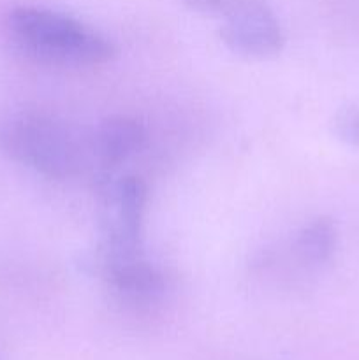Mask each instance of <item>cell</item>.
Instances as JSON below:
<instances>
[{
    "label": "cell",
    "instance_id": "obj_9",
    "mask_svg": "<svg viewBox=\"0 0 359 360\" xmlns=\"http://www.w3.org/2000/svg\"><path fill=\"white\" fill-rule=\"evenodd\" d=\"M183 2L197 13L227 21L229 18L236 16L239 11L245 9L248 4H252L253 0H183Z\"/></svg>",
    "mask_w": 359,
    "mask_h": 360
},
{
    "label": "cell",
    "instance_id": "obj_3",
    "mask_svg": "<svg viewBox=\"0 0 359 360\" xmlns=\"http://www.w3.org/2000/svg\"><path fill=\"white\" fill-rule=\"evenodd\" d=\"M146 204L148 186L137 176H122L106 183L101 204V245L97 264L143 255Z\"/></svg>",
    "mask_w": 359,
    "mask_h": 360
},
{
    "label": "cell",
    "instance_id": "obj_2",
    "mask_svg": "<svg viewBox=\"0 0 359 360\" xmlns=\"http://www.w3.org/2000/svg\"><path fill=\"white\" fill-rule=\"evenodd\" d=\"M11 42L35 62L60 67H97L115 60L118 48L90 25L39 6H18L6 18Z\"/></svg>",
    "mask_w": 359,
    "mask_h": 360
},
{
    "label": "cell",
    "instance_id": "obj_6",
    "mask_svg": "<svg viewBox=\"0 0 359 360\" xmlns=\"http://www.w3.org/2000/svg\"><path fill=\"white\" fill-rule=\"evenodd\" d=\"M97 269L116 297L134 308H148L165 294V276L144 255L97 264Z\"/></svg>",
    "mask_w": 359,
    "mask_h": 360
},
{
    "label": "cell",
    "instance_id": "obj_5",
    "mask_svg": "<svg viewBox=\"0 0 359 360\" xmlns=\"http://www.w3.org/2000/svg\"><path fill=\"white\" fill-rule=\"evenodd\" d=\"M144 123L129 115H111L90 130L92 172L106 176L146 146Z\"/></svg>",
    "mask_w": 359,
    "mask_h": 360
},
{
    "label": "cell",
    "instance_id": "obj_1",
    "mask_svg": "<svg viewBox=\"0 0 359 360\" xmlns=\"http://www.w3.org/2000/svg\"><path fill=\"white\" fill-rule=\"evenodd\" d=\"M0 153L49 179L92 172L90 130L44 109L20 108L0 115Z\"/></svg>",
    "mask_w": 359,
    "mask_h": 360
},
{
    "label": "cell",
    "instance_id": "obj_7",
    "mask_svg": "<svg viewBox=\"0 0 359 360\" xmlns=\"http://www.w3.org/2000/svg\"><path fill=\"white\" fill-rule=\"evenodd\" d=\"M336 225L327 217H319L303 225L294 239V253L303 266L320 267L336 252Z\"/></svg>",
    "mask_w": 359,
    "mask_h": 360
},
{
    "label": "cell",
    "instance_id": "obj_8",
    "mask_svg": "<svg viewBox=\"0 0 359 360\" xmlns=\"http://www.w3.org/2000/svg\"><path fill=\"white\" fill-rule=\"evenodd\" d=\"M333 134L348 146L359 148V105H345L331 122Z\"/></svg>",
    "mask_w": 359,
    "mask_h": 360
},
{
    "label": "cell",
    "instance_id": "obj_4",
    "mask_svg": "<svg viewBox=\"0 0 359 360\" xmlns=\"http://www.w3.org/2000/svg\"><path fill=\"white\" fill-rule=\"evenodd\" d=\"M218 34L232 53L246 58H271L285 44L280 21L266 0H253L241 13L224 21Z\"/></svg>",
    "mask_w": 359,
    "mask_h": 360
}]
</instances>
